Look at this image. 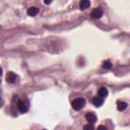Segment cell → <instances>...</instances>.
Here are the masks:
<instances>
[{
	"label": "cell",
	"mask_w": 130,
	"mask_h": 130,
	"mask_svg": "<svg viewBox=\"0 0 130 130\" xmlns=\"http://www.w3.org/2000/svg\"><path fill=\"white\" fill-rule=\"evenodd\" d=\"M71 106H72V108H73L74 110L79 111V110H81V109L85 106V100H84V99H82V98L75 99V100H73V101H72Z\"/></svg>",
	"instance_id": "cell-1"
},
{
	"label": "cell",
	"mask_w": 130,
	"mask_h": 130,
	"mask_svg": "<svg viewBox=\"0 0 130 130\" xmlns=\"http://www.w3.org/2000/svg\"><path fill=\"white\" fill-rule=\"evenodd\" d=\"M17 108H18V110H19L20 113H25V112L27 111V109H28L26 103H24L23 101H18V103H17Z\"/></svg>",
	"instance_id": "cell-2"
},
{
	"label": "cell",
	"mask_w": 130,
	"mask_h": 130,
	"mask_svg": "<svg viewBox=\"0 0 130 130\" xmlns=\"http://www.w3.org/2000/svg\"><path fill=\"white\" fill-rule=\"evenodd\" d=\"M85 118H86V120H87L90 124H93V123H95V121H96V116H95V114L92 113V112H88V113L86 114Z\"/></svg>",
	"instance_id": "cell-3"
},
{
	"label": "cell",
	"mask_w": 130,
	"mask_h": 130,
	"mask_svg": "<svg viewBox=\"0 0 130 130\" xmlns=\"http://www.w3.org/2000/svg\"><path fill=\"white\" fill-rule=\"evenodd\" d=\"M91 16L93 18H101L103 16V10L101 8H94L91 12Z\"/></svg>",
	"instance_id": "cell-4"
},
{
	"label": "cell",
	"mask_w": 130,
	"mask_h": 130,
	"mask_svg": "<svg viewBox=\"0 0 130 130\" xmlns=\"http://www.w3.org/2000/svg\"><path fill=\"white\" fill-rule=\"evenodd\" d=\"M16 78H17V76H16V74L13 73V72H8L7 75H6V80H7V82H9V83L15 82Z\"/></svg>",
	"instance_id": "cell-5"
},
{
	"label": "cell",
	"mask_w": 130,
	"mask_h": 130,
	"mask_svg": "<svg viewBox=\"0 0 130 130\" xmlns=\"http://www.w3.org/2000/svg\"><path fill=\"white\" fill-rule=\"evenodd\" d=\"M103 103H104V100H103V98H101V96H95V98H93L92 99V104L95 106V107H101L102 105H103Z\"/></svg>",
	"instance_id": "cell-6"
},
{
	"label": "cell",
	"mask_w": 130,
	"mask_h": 130,
	"mask_svg": "<svg viewBox=\"0 0 130 130\" xmlns=\"http://www.w3.org/2000/svg\"><path fill=\"white\" fill-rule=\"evenodd\" d=\"M89 6H90V1H88V0H82V1L79 3V7H80V9H82V10L88 8Z\"/></svg>",
	"instance_id": "cell-7"
},
{
	"label": "cell",
	"mask_w": 130,
	"mask_h": 130,
	"mask_svg": "<svg viewBox=\"0 0 130 130\" xmlns=\"http://www.w3.org/2000/svg\"><path fill=\"white\" fill-rule=\"evenodd\" d=\"M38 12H39V8H37V7H29L27 9V14L29 16H35L38 14Z\"/></svg>",
	"instance_id": "cell-8"
},
{
	"label": "cell",
	"mask_w": 130,
	"mask_h": 130,
	"mask_svg": "<svg viewBox=\"0 0 130 130\" xmlns=\"http://www.w3.org/2000/svg\"><path fill=\"white\" fill-rule=\"evenodd\" d=\"M126 108H127V103L121 102V101H118V102H117V109H118L119 111H124Z\"/></svg>",
	"instance_id": "cell-9"
},
{
	"label": "cell",
	"mask_w": 130,
	"mask_h": 130,
	"mask_svg": "<svg viewBox=\"0 0 130 130\" xmlns=\"http://www.w3.org/2000/svg\"><path fill=\"white\" fill-rule=\"evenodd\" d=\"M108 95V89L106 88V87H101L100 89H99V96H101V98H106Z\"/></svg>",
	"instance_id": "cell-10"
},
{
	"label": "cell",
	"mask_w": 130,
	"mask_h": 130,
	"mask_svg": "<svg viewBox=\"0 0 130 130\" xmlns=\"http://www.w3.org/2000/svg\"><path fill=\"white\" fill-rule=\"evenodd\" d=\"M103 67L106 68V69H110V68L112 67V63H111L110 61H106V62L103 63Z\"/></svg>",
	"instance_id": "cell-11"
},
{
	"label": "cell",
	"mask_w": 130,
	"mask_h": 130,
	"mask_svg": "<svg viewBox=\"0 0 130 130\" xmlns=\"http://www.w3.org/2000/svg\"><path fill=\"white\" fill-rule=\"evenodd\" d=\"M83 130H94V128H93V126H92V124H86V125H84L83 126Z\"/></svg>",
	"instance_id": "cell-12"
},
{
	"label": "cell",
	"mask_w": 130,
	"mask_h": 130,
	"mask_svg": "<svg viewBox=\"0 0 130 130\" xmlns=\"http://www.w3.org/2000/svg\"><path fill=\"white\" fill-rule=\"evenodd\" d=\"M98 130H107V128H106L105 126L101 125V126H99V127H98Z\"/></svg>",
	"instance_id": "cell-13"
},
{
	"label": "cell",
	"mask_w": 130,
	"mask_h": 130,
	"mask_svg": "<svg viewBox=\"0 0 130 130\" xmlns=\"http://www.w3.org/2000/svg\"><path fill=\"white\" fill-rule=\"evenodd\" d=\"M50 3H52L51 0H46V1H45V4H50Z\"/></svg>",
	"instance_id": "cell-14"
}]
</instances>
